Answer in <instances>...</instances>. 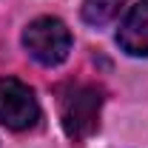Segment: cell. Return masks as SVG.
I'll use <instances>...</instances> for the list:
<instances>
[{"instance_id": "cell-1", "label": "cell", "mask_w": 148, "mask_h": 148, "mask_svg": "<svg viewBox=\"0 0 148 148\" xmlns=\"http://www.w3.org/2000/svg\"><path fill=\"white\" fill-rule=\"evenodd\" d=\"M103 100H106V91L97 83L69 80L57 88V114H60V125L69 134V140L80 143L97 131Z\"/></svg>"}, {"instance_id": "cell-2", "label": "cell", "mask_w": 148, "mask_h": 148, "mask_svg": "<svg viewBox=\"0 0 148 148\" xmlns=\"http://www.w3.org/2000/svg\"><path fill=\"white\" fill-rule=\"evenodd\" d=\"M26 51L43 66H60L71 51V32L57 17H37L23 29Z\"/></svg>"}, {"instance_id": "cell-3", "label": "cell", "mask_w": 148, "mask_h": 148, "mask_svg": "<svg viewBox=\"0 0 148 148\" xmlns=\"http://www.w3.org/2000/svg\"><path fill=\"white\" fill-rule=\"evenodd\" d=\"M37 120H40V106L34 91L14 77L0 80V125L12 131H26L37 125Z\"/></svg>"}, {"instance_id": "cell-4", "label": "cell", "mask_w": 148, "mask_h": 148, "mask_svg": "<svg viewBox=\"0 0 148 148\" xmlns=\"http://www.w3.org/2000/svg\"><path fill=\"white\" fill-rule=\"evenodd\" d=\"M117 43L131 57H148V0H140L123 20Z\"/></svg>"}, {"instance_id": "cell-5", "label": "cell", "mask_w": 148, "mask_h": 148, "mask_svg": "<svg viewBox=\"0 0 148 148\" xmlns=\"http://www.w3.org/2000/svg\"><path fill=\"white\" fill-rule=\"evenodd\" d=\"M123 6H125V0H86L83 9H80V14L91 26H103V23L117 17Z\"/></svg>"}]
</instances>
